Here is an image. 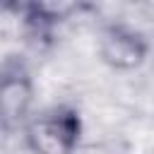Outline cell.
<instances>
[{
    "mask_svg": "<svg viewBox=\"0 0 154 154\" xmlns=\"http://www.w3.org/2000/svg\"><path fill=\"white\" fill-rule=\"evenodd\" d=\"M84 118L75 103L60 101L34 111L22 130L24 147L31 154H79Z\"/></svg>",
    "mask_w": 154,
    "mask_h": 154,
    "instance_id": "obj_1",
    "label": "cell"
},
{
    "mask_svg": "<svg viewBox=\"0 0 154 154\" xmlns=\"http://www.w3.org/2000/svg\"><path fill=\"white\" fill-rule=\"evenodd\" d=\"M34 75L24 55L10 53L0 65V125L7 137L22 135L24 125L34 116Z\"/></svg>",
    "mask_w": 154,
    "mask_h": 154,
    "instance_id": "obj_2",
    "label": "cell"
},
{
    "mask_svg": "<svg viewBox=\"0 0 154 154\" xmlns=\"http://www.w3.org/2000/svg\"><path fill=\"white\" fill-rule=\"evenodd\" d=\"M152 43L144 31L128 22H106L99 31V58L116 72H132L149 58Z\"/></svg>",
    "mask_w": 154,
    "mask_h": 154,
    "instance_id": "obj_3",
    "label": "cell"
},
{
    "mask_svg": "<svg viewBox=\"0 0 154 154\" xmlns=\"http://www.w3.org/2000/svg\"><path fill=\"white\" fill-rule=\"evenodd\" d=\"M7 10H12L24 29V34L36 41H51L55 36V31L75 14L79 12V5L75 2H51V0H34V2H19V5H10Z\"/></svg>",
    "mask_w": 154,
    "mask_h": 154,
    "instance_id": "obj_4",
    "label": "cell"
},
{
    "mask_svg": "<svg viewBox=\"0 0 154 154\" xmlns=\"http://www.w3.org/2000/svg\"><path fill=\"white\" fill-rule=\"evenodd\" d=\"M79 154H128V147L120 140H96L82 144Z\"/></svg>",
    "mask_w": 154,
    "mask_h": 154,
    "instance_id": "obj_5",
    "label": "cell"
}]
</instances>
